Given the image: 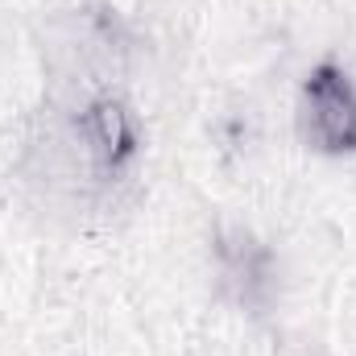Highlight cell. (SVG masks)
<instances>
[{"label":"cell","mask_w":356,"mask_h":356,"mask_svg":"<svg viewBox=\"0 0 356 356\" xmlns=\"http://www.w3.org/2000/svg\"><path fill=\"white\" fill-rule=\"evenodd\" d=\"M302 129L319 149H332V154L356 149V88L340 67L323 63L307 75Z\"/></svg>","instance_id":"cell-1"},{"label":"cell","mask_w":356,"mask_h":356,"mask_svg":"<svg viewBox=\"0 0 356 356\" xmlns=\"http://www.w3.org/2000/svg\"><path fill=\"white\" fill-rule=\"evenodd\" d=\"M83 149L108 170L133 154V124L116 99H99L83 112Z\"/></svg>","instance_id":"cell-2"}]
</instances>
